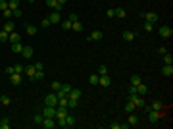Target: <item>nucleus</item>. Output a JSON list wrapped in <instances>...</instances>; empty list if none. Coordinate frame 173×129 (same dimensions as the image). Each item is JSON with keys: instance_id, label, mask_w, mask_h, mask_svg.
I'll return each instance as SVG.
<instances>
[{"instance_id": "nucleus-1", "label": "nucleus", "mask_w": 173, "mask_h": 129, "mask_svg": "<svg viewBox=\"0 0 173 129\" xmlns=\"http://www.w3.org/2000/svg\"><path fill=\"white\" fill-rule=\"evenodd\" d=\"M40 125L44 129H54V127H58V122H56V118H44Z\"/></svg>"}, {"instance_id": "nucleus-2", "label": "nucleus", "mask_w": 173, "mask_h": 129, "mask_svg": "<svg viewBox=\"0 0 173 129\" xmlns=\"http://www.w3.org/2000/svg\"><path fill=\"white\" fill-rule=\"evenodd\" d=\"M129 100H133L137 108H144V106H146V102H144V98H141L139 95H137V93H135V95H129Z\"/></svg>"}, {"instance_id": "nucleus-3", "label": "nucleus", "mask_w": 173, "mask_h": 129, "mask_svg": "<svg viewBox=\"0 0 173 129\" xmlns=\"http://www.w3.org/2000/svg\"><path fill=\"white\" fill-rule=\"evenodd\" d=\"M44 106H58V95H56V93H50V95H46V98H44Z\"/></svg>"}, {"instance_id": "nucleus-4", "label": "nucleus", "mask_w": 173, "mask_h": 129, "mask_svg": "<svg viewBox=\"0 0 173 129\" xmlns=\"http://www.w3.org/2000/svg\"><path fill=\"white\" fill-rule=\"evenodd\" d=\"M141 18H142L144 21L156 23V21H158V14H154V12H144V14H141Z\"/></svg>"}, {"instance_id": "nucleus-5", "label": "nucleus", "mask_w": 173, "mask_h": 129, "mask_svg": "<svg viewBox=\"0 0 173 129\" xmlns=\"http://www.w3.org/2000/svg\"><path fill=\"white\" fill-rule=\"evenodd\" d=\"M69 91H71V85L62 83V87H60V91H58L56 95H58V97H67V95H69Z\"/></svg>"}, {"instance_id": "nucleus-6", "label": "nucleus", "mask_w": 173, "mask_h": 129, "mask_svg": "<svg viewBox=\"0 0 173 129\" xmlns=\"http://www.w3.org/2000/svg\"><path fill=\"white\" fill-rule=\"evenodd\" d=\"M42 116L44 118H56V106H46L42 110Z\"/></svg>"}, {"instance_id": "nucleus-7", "label": "nucleus", "mask_w": 173, "mask_h": 129, "mask_svg": "<svg viewBox=\"0 0 173 129\" xmlns=\"http://www.w3.org/2000/svg\"><path fill=\"white\" fill-rule=\"evenodd\" d=\"M160 35L164 37V39H169V37H173V29L167 27V25H164V27H160Z\"/></svg>"}, {"instance_id": "nucleus-8", "label": "nucleus", "mask_w": 173, "mask_h": 129, "mask_svg": "<svg viewBox=\"0 0 173 129\" xmlns=\"http://www.w3.org/2000/svg\"><path fill=\"white\" fill-rule=\"evenodd\" d=\"M162 75H164V77H171V75H173V66L171 64H166L164 68H162Z\"/></svg>"}, {"instance_id": "nucleus-9", "label": "nucleus", "mask_w": 173, "mask_h": 129, "mask_svg": "<svg viewBox=\"0 0 173 129\" xmlns=\"http://www.w3.org/2000/svg\"><path fill=\"white\" fill-rule=\"evenodd\" d=\"M110 83H112V79L108 77V73L98 77V85H100V87H110Z\"/></svg>"}, {"instance_id": "nucleus-10", "label": "nucleus", "mask_w": 173, "mask_h": 129, "mask_svg": "<svg viewBox=\"0 0 173 129\" xmlns=\"http://www.w3.org/2000/svg\"><path fill=\"white\" fill-rule=\"evenodd\" d=\"M46 6L52 8L54 12H60L62 10V4H58V0H46Z\"/></svg>"}, {"instance_id": "nucleus-11", "label": "nucleus", "mask_w": 173, "mask_h": 129, "mask_svg": "<svg viewBox=\"0 0 173 129\" xmlns=\"http://www.w3.org/2000/svg\"><path fill=\"white\" fill-rule=\"evenodd\" d=\"M33 52H35V50H33V46H23V50H21V56H23L25 60H29V58L33 56Z\"/></svg>"}, {"instance_id": "nucleus-12", "label": "nucleus", "mask_w": 173, "mask_h": 129, "mask_svg": "<svg viewBox=\"0 0 173 129\" xmlns=\"http://www.w3.org/2000/svg\"><path fill=\"white\" fill-rule=\"evenodd\" d=\"M10 83H12L13 87H18V85L21 83V73H12V75H10Z\"/></svg>"}, {"instance_id": "nucleus-13", "label": "nucleus", "mask_w": 173, "mask_h": 129, "mask_svg": "<svg viewBox=\"0 0 173 129\" xmlns=\"http://www.w3.org/2000/svg\"><path fill=\"white\" fill-rule=\"evenodd\" d=\"M102 37H104L102 31H92L89 37H87V39H89V41H102Z\"/></svg>"}, {"instance_id": "nucleus-14", "label": "nucleus", "mask_w": 173, "mask_h": 129, "mask_svg": "<svg viewBox=\"0 0 173 129\" xmlns=\"http://www.w3.org/2000/svg\"><path fill=\"white\" fill-rule=\"evenodd\" d=\"M75 122H77V118L71 116L69 112H67V116H65V127H73V125H75Z\"/></svg>"}, {"instance_id": "nucleus-15", "label": "nucleus", "mask_w": 173, "mask_h": 129, "mask_svg": "<svg viewBox=\"0 0 173 129\" xmlns=\"http://www.w3.org/2000/svg\"><path fill=\"white\" fill-rule=\"evenodd\" d=\"M48 20H50V23H60L62 16H60V12H54V10H52V14L48 16Z\"/></svg>"}, {"instance_id": "nucleus-16", "label": "nucleus", "mask_w": 173, "mask_h": 129, "mask_svg": "<svg viewBox=\"0 0 173 129\" xmlns=\"http://www.w3.org/2000/svg\"><path fill=\"white\" fill-rule=\"evenodd\" d=\"M35 71H37V70H35V66H29V68H25V75L31 79V81H35Z\"/></svg>"}, {"instance_id": "nucleus-17", "label": "nucleus", "mask_w": 173, "mask_h": 129, "mask_svg": "<svg viewBox=\"0 0 173 129\" xmlns=\"http://www.w3.org/2000/svg\"><path fill=\"white\" fill-rule=\"evenodd\" d=\"M67 98L79 100V98H81V91H79V89H71V91H69V95H67Z\"/></svg>"}, {"instance_id": "nucleus-18", "label": "nucleus", "mask_w": 173, "mask_h": 129, "mask_svg": "<svg viewBox=\"0 0 173 129\" xmlns=\"http://www.w3.org/2000/svg\"><path fill=\"white\" fill-rule=\"evenodd\" d=\"M148 120H150L152 123H156L158 120H160V116H158V112H156V110H148Z\"/></svg>"}, {"instance_id": "nucleus-19", "label": "nucleus", "mask_w": 173, "mask_h": 129, "mask_svg": "<svg viewBox=\"0 0 173 129\" xmlns=\"http://www.w3.org/2000/svg\"><path fill=\"white\" fill-rule=\"evenodd\" d=\"M13 29H15V23L8 20L6 23H4V29H2V31H6V33H13Z\"/></svg>"}, {"instance_id": "nucleus-20", "label": "nucleus", "mask_w": 173, "mask_h": 129, "mask_svg": "<svg viewBox=\"0 0 173 129\" xmlns=\"http://www.w3.org/2000/svg\"><path fill=\"white\" fill-rule=\"evenodd\" d=\"M8 41H10L12 45H13V43H21V37H19V33H15V31H13V33H10Z\"/></svg>"}, {"instance_id": "nucleus-21", "label": "nucleus", "mask_w": 173, "mask_h": 129, "mask_svg": "<svg viewBox=\"0 0 173 129\" xmlns=\"http://www.w3.org/2000/svg\"><path fill=\"white\" fill-rule=\"evenodd\" d=\"M127 123H129V127H135V125H139V118L131 112V116H129V122Z\"/></svg>"}, {"instance_id": "nucleus-22", "label": "nucleus", "mask_w": 173, "mask_h": 129, "mask_svg": "<svg viewBox=\"0 0 173 129\" xmlns=\"http://www.w3.org/2000/svg\"><path fill=\"white\" fill-rule=\"evenodd\" d=\"M21 50H23V45H21V43H13L12 45V52L13 54H21Z\"/></svg>"}, {"instance_id": "nucleus-23", "label": "nucleus", "mask_w": 173, "mask_h": 129, "mask_svg": "<svg viewBox=\"0 0 173 129\" xmlns=\"http://www.w3.org/2000/svg\"><path fill=\"white\" fill-rule=\"evenodd\" d=\"M0 104H2V106H10V104H12V98L8 97V95H2V97H0Z\"/></svg>"}, {"instance_id": "nucleus-24", "label": "nucleus", "mask_w": 173, "mask_h": 129, "mask_svg": "<svg viewBox=\"0 0 173 129\" xmlns=\"http://www.w3.org/2000/svg\"><path fill=\"white\" fill-rule=\"evenodd\" d=\"M133 39H135V33H133V31H123V41L131 43Z\"/></svg>"}, {"instance_id": "nucleus-25", "label": "nucleus", "mask_w": 173, "mask_h": 129, "mask_svg": "<svg viewBox=\"0 0 173 129\" xmlns=\"http://www.w3.org/2000/svg\"><path fill=\"white\" fill-rule=\"evenodd\" d=\"M162 108H164L162 100H154V102H152V106H150V110H156V112H160Z\"/></svg>"}, {"instance_id": "nucleus-26", "label": "nucleus", "mask_w": 173, "mask_h": 129, "mask_svg": "<svg viewBox=\"0 0 173 129\" xmlns=\"http://www.w3.org/2000/svg\"><path fill=\"white\" fill-rule=\"evenodd\" d=\"M10 127V118H2L0 120V129H8Z\"/></svg>"}, {"instance_id": "nucleus-27", "label": "nucleus", "mask_w": 173, "mask_h": 129, "mask_svg": "<svg viewBox=\"0 0 173 129\" xmlns=\"http://www.w3.org/2000/svg\"><path fill=\"white\" fill-rule=\"evenodd\" d=\"M137 93H139V95H146V93H148V87L144 83H141L139 87H137Z\"/></svg>"}, {"instance_id": "nucleus-28", "label": "nucleus", "mask_w": 173, "mask_h": 129, "mask_svg": "<svg viewBox=\"0 0 173 129\" xmlns=\"http://www.w3.org/2000/svg\"><path fill=\"white\" fill-rule=\"evenodd\" d=\"M141 83H142V81H141L139 75H131V85H133V87H139Z\"/></svg>"}, {"instance_id": "nucleus-29", "label": "nucleus", "mask_w": 173, "mask_h": 129, "mask_svg": "<svg viewBox=\"0 0 173 129\" xmlns=\"http://www.w3.org/2000/svg\"><path fill=\"white\" fill-rule=\"evenodd\" d=\"M135 108H137V106H135L133 100H129V102L125 104V112H129V114H131V112H135Z\"/></svg>"}, {"instance_id": "nucleus-30", "label": "nucleus", "mask_w": 173, "mask_h": 129, "mask_svg": "<svg viewBox=\"0 0 173 129\" xmlns=\"http://www.w3.org/2000/svg\"><path fill=\"white\" fill-rule=\"evenodd\" d=\"M8 8L13 12L15 8H19V0H10V2H8Z\"/></svg>"}, {"instance_id": "nucleus-31", "label": "nucleus", "mask_w": 173, "mask_h": 129, "mask_svg": "<svg viewBox=\"0 0 173 129\" xmlns=\"http://www.w3.org/2000/svg\"><path fill=\"white\" fill-rule=\"evenodd\" d=\"M25 29H27V35H37V33H38V29L35 25H27Z\"/></svg>"}, {"instance_id": "nucleus-32", "label": "nucleus", "mask_w": 173, "mask_h": 129, "mask_svg": "<svg viewBox=\"0 0 173 129\" xmlns=\"http://www.w3.org/2000/svg\"><path fill=\"white\" fill-rule=\"evenodd\" d=\"M42 120H44V116H42V114H37V116L33 118V123H37V125H40V123H42Z\"/></svg>"}, {"instance_id": "nucleus-33", "label": "nucleus", "mask_w": 173, "mask_h": 129, "mask_svg": "<svg viewBox=\"0 0 173 129\" xmlns=\"http://www.w3.org/2000/svg\"><path fill=\"white\" fill-rule=\"evenodd\" d=\"M127 14H125V10L123 8H115V18H125Z\"/></svg>"}, {"instance_id": "nucleus-34", "label": "nucleus", "mask_w": 173, "mask_h": 129, "mask_svg": "<svg viewBox=\"0 0 173 129\" xmlns=\"http://www.w3.org/2000/svg\"><path fill=\"white\" fill-rule=\"evenodd\" d=\"M98 77H100V75H96V73H92V75L89 77V83H90V85H98Z\"/></svg>"}, {"instance_id": "nucleus-35", "label": "nucleus", "mask_w": 173, "mask_h": 129, "mask_svg": "<svg viewBox=\"0 0 173 129\" xmlns=\"http://www.w3.org/2000/svg\"><path fill=\"white\" fill-rule=\"evenodd\" d=\"M71 29H73V31H83V23H81V21H75V23L71 25Z\"/></svg>"}, {"instance_id": "nucleus-36", "label": "nucleus", "mask_w": 173, "mask_h": 129, "mask_svg": "<svg viewBox=\"0 0 173 129\" xmlns=\"http://www.w3.org/2000/svg\"><path fill=\"white\" fill-rule=\"evenodd\" d=\"M13 73H25V68L21 64H18V66H13Z\"/></svg>"}, {"instance_id": "nucleus-37", "label": "nucleus", "mask_w": 173, "mask_h": 129, "mask_svg": "<svg viewBox=\"0 0 173 129\" xmlns=\"http://www.w3.org/2000/svg\"><path fill=\"white\" fill-rule=\"evenodd\" d=\"M106 73H108V68H106L104 64H100L98 66V75H106Z\"/></svg>"}, {"instance_id": "nucleus-38", "label": "nucleus", "mask_w": 173, "mask_h": 129, "mask_svg": "<svg viewBox=\"0 0 173 129\" xmlns=\"http://www.w3.org/2000/svg\"><path fill=\"white\" fill-rule=\"evenodd\" d=\"M71 25H73V23H71L69 20H65V21H62V29H65V31H69V29H71Z\"/></svg>"}, {"instance_id": "nucleus-39", "label": "nucleus", "mask_w": 173, "mask_h": 129, "mask_svg": "<svg viewBox=\"0 0 173 129\" xmlns=\"http://www.w3.org/2000/svg\"><path fill=\"white\" fill-rule=\"evenodd\" d=\"M164 62H166V64H173V56L169 54V52H166V54H164Z\"/></svg>"}, {"instance_id": "nucleus-40", "label": "nucleus", "mask_w": 173, "mask_h": 129, "mask_svg": "<svg viewBox=\"0 0 173 129\" xmlns=\"http://www.w3.org/2000/svg\"><path fill=\"white\" fill-rule=\"evenodd\" d=\"M8 37H10V33L0 31V43H6V41H8Z\"/></svg>"}, {"instance_id": "nucleus-41", "label": "nucleus", "mask_w": 173, "mask_h": 129, "mask_svg": "<svg viewBox=\"0 0 173 129\" xmlns=\"http://www.w3.org/2000/svg\"><path fill=\"white\" fill-rule=\"evenodd\" d=\"M60 87H62V83H60V81H52V91H54V93H58V91H60Z\"/></svg>"}, {"instance_id": "nucleus-42", "label": "nucleus", "mask_w": 173, "mask_h": 129, "mask_svg": "<svg viewBox=\"0 0 173 129\" xmlns=\"http://www.w3.org/2000/svg\"><path fill=\"white\" fill-rule=\"evenodd\" d=\"M42 77H44V70L35 71V81H37V79H42Z\"/></svg>"}, {"instance_id": "nucleus-43", "label": "nucleus", "mask_w": 173, "mask_h": 129, "mask_svg": "<svg viewBox=\"0 0 173 129\" xmlns=\"http://www.w3.org/2000/svg\"><path fill=\"white\" fill-rule=\"evenodd\" d=\"M2 14H4V18H8V20H10V18H12V16H13V12H12V10H10V8H6V10H4V12H2Z\"/></svg>"}, {"instance_id": "nucleus-44", "label": "nucleus", "mask_w": 173, "mask_h": 129, "mask_svg": "<svg viewBox=\"0 0 173 129\" xmlns=\"http://www.w3.org/2000/svg\"><path fill=\"white\" fill-rule=\"evenodd\" d=\"M154 29V23H150V21H144V31H152Z\"/></svg>"}, {"instance_id": "nucleus-45", "label": "nucleus", "mask_w": 173, "mask_h": 129, "mask_svg": "<svg viewBox=\"0 0 173 129\" xmlns=\"http://www.w3.org/2000/svg\"><path fill=\"white\" fill-rule=\"evenodd\" d=\"M33 66H35V70H37V71L44 70V64H42V62H35V64H33Z\"/></svg>"}, {"instance_id": "nucleus-46", "label": "nucleus", "mask_w": 173, "mask_h": 129, "mask_svg": "<svg viewBox=\"0 0 173 129\" xmlns=\"http://www.w3.org/2000/svg\"><path fill=\"white\" fill-rule=\"evenodd\" d=\"M77 106V100H73V98H67V108H75Z\"/></svg>"}, {"instance_id": "nucleus-47", "label": "nucleus", "mask_w": 173, "mask_h": 129, "mask_svg": "<svg viewBox=\"0 0 173 129\" xmlns=\"http://www.w3.org/2000/svg\"><path fill=\"white\" fill-rule=\"evenodd\" d=\"M8 8V2L6 0H0V10H2V12H4V10H6Z\"/></svg>"}, {"instance_id": "nucleus-48", "label": "nucleus", "mask_w": 173, "mask_h": 129, "mask_svg": "<svg viewBox=\"0 0 173 129\" xmlns=\"http://www.w3.org/2000/svg\"><path fill=\"white\" fill-rule=\"evenodd\" d=\"M67 20H69L71 23H75V21H77V16H75V14H69V16H67Z\"/></svg>"}, {"instance_id": "nucleus-49", "label": "nucleus", "mask_w": 173, "mask_h": 129, "mask_svg": "<svg viewBox=\"0 0 173 129\" xmlns=\"http://www.w3.org/2000/svg\"><path fill=\"white\" fill-rule=\"evenodd\" d=\"M135 93H137V87H133V85H131V87L127 89V95H135Z\"/></svg>"}, {"instance_id": "nucleus-50", "label": "nucleus", "mask_w": 173, "mask_h": 129, "mask_svg": "<svg viewBox=\"0 0 173 129\" xmlns=\"http://www.w3.org/2000/svg\"><path fill=\"white\" fill-rule=\"evenodd\" d=\"M108 18H115V8H110L108 10Z\"/></svg>"}, {"instance_id": "nucleus-51", "label": "nucleus", "mask_w": 173, "mask_h": 129, "mask_svg": "<svg viewBox=\"0 0 173 129\" xmlns=\"http://www.w3.org/2000/svg\"><path fill=\"white\" fill-rule=\"evenodd\" d=\"M4 71H6V75H12V73H13V66H8Z\"/></svg>"}, {"instance_id": "nucleus-52", "label": "nucleus", "mask_w": 173, "mask_h": 129, "mask_svg": "<svg viewBox=\"0 0 173 129\" xmlns=\"http://www.w3.org/2000/svg\"><path fill=\"white\" fill-rule=\"evenodd\" d=\"M52 23H50V20H48V18H44V20H42V27H50Z\"/></svg>"}, {"instance_id": "nucleus-53", "label": "nucleus", "mask_w": 173, "mask_h": 129, "mask_svg": "<svg viewBox=\"0 0 173 129\" xmlns=\"http://www.w3.org/2000/svg\"><path fill=\"white\" fill-rule=\"evenodd\" d=\"M13 16H15V18H21L23 14H21V10H19V8H15V10H13Z\"/></svg>"}, {"instance_id": "nucleus-54", "label": "nucleus", "mask_w": 173, "mask_h": 129, "mask_svg": "<svg viewBox=\"0 0 173 129\" xmlns=\"http://www.w3.org/2000/svg\"><path fill=\"white\" fill-rule=\"evenodd\" d=\"M110 127L112 129H121V123H110Z\"/></svg>"}, {"instance_id": "nucleus-55", "label": "nucleus", "mask_w": 173, "mask_h": 129, "mask_svg": "<svg viewBox=\"0 0 173 129\" xmlns=\"http://www.w3.org/2000/svg\"><path fill=\"white\" fill-rule=\"evenodd\" d=\"M158 52H160V54H166V52H167L166 46H158Z\"/></svg>"}, {"instance_id": "nucleus-56", "label": "nucleus", "mask_w": 173, "mask_h": 129, "mask_svg": "<svg viewBox=\"0 0 173 129\" xmlns=\"http://www.w3.org/2000/svg\"><path fill=\"white\" fill-rule=\"evenodd\" d=\"M65 2H67V0H58V4H62V6H64Z\"/></svg>"}, {"instance_id": "nucleus-57", "label": "nucleus", "mask_w": 173, "mask_h": 129, "mask_svg": "<svg viewBox=\"0 0 173 129\" xmlns=\"http://www.w3.org/2000/svg\"><path fill=\"white\" fill-rule=\"evenodd\" d=\"M29 2H33V0H29Z\"/></svg>"}, {"instance_id": "nucleus-58", "label": "nucleus", "mask_w": 173, "mask_h": 129, "mask_svg": "<svg viewBox=\"0 0 173 129\" xmlns=\"http://www.w3.org/2000/svg\"><path fill=\"white\" fill-rule=\"evenodd\" d=\"M33 2H35V0H33Z\"/></svg>"}, {"instance_id": "nucleus-59", "label": "nucleus", "mask_w": 173, "mask_h": 129, "mask_svg": "<svg viewBox=\"0 0 173 129\" xmlns=\"http://www.w3.org/2000/svg\"><path fill=\"white\" fill-rule=\"evenodd\" d=\"M0 106H2V104H0Z\"/></svg>"}]
</instances>
